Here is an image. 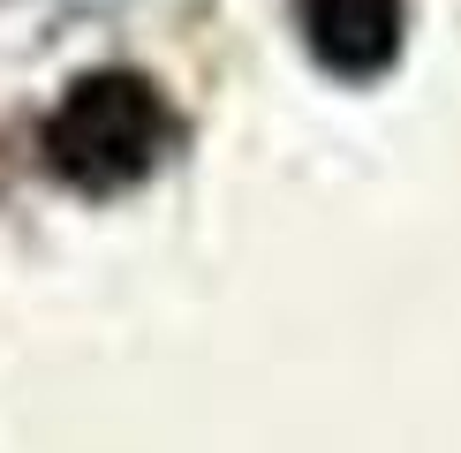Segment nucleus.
<instances>
[{"label": "nucleus", "instance_id": "obj_2", "mask_svg": "<svg viewBox=\"0 0 461 453\" xmlns=\"http://www.w3.org/2000/svg\"><path fill=\"white\" fill-rule=\"evenodd\" d=\"M303 46L325 76L340 84H371L401 61V31H409V0H295Z\"/></svg>", "mask_w": 461, "mask_h": 453}, {"label": "nucleus", "instance_id": "obj_1", "mask_svg": "<svg viewBox=\"0 0 461 453\" xmlns=\"http://www.w3.org/2000/svg\"><path fill=\"white\" fill-rule=\"evenodd\" d=\"M175 144V113H167V91L137 68H91L61 91V106L46 113V166L84 197H122L137 189L151 166Z\"/></svg>", "mask_w": 461, "mask_h": 453}]
</instances>
